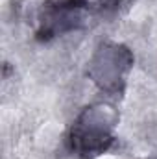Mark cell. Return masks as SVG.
I'll return each mask as SVG.
<instances>
[{
	"instance_id": "cell-3",
	"label": "cell",
	"mask_w": 157,
	"mask_h": 159,
	"mask_svg": "<svg viewBox=\"0 0 157 159\" xmlns=\"http://www.w3.org/2000/svg\"><path fill=\"white\" fill-rule=\"evenodd\" d=\"M87 0H46L39 13L37 37L43 41L76 30L83 17Z\"/></svg>"
},
{
	"instance_id": "cell-4",
	"label": "cell",
	"mask_w": 157,
	"mask_h": 159,
	"mask_svg": "<svg viewBox=\"0 0 157 159\" xmlns=\"http://www.w3.org/2000/svg\"><path fill=\"white\" fill-rule=\"evenodd\" d=\"M120 2H122V0H94V4H96V6H100V7H104V9L117 7Z\"/></svg>"
},
{
	"instance_id": "cell-2",
	"label": "cell",
	"mask_w": 157,
	"mask_h": 159,
	"mask_svg": "<svg viewBox=\"0 0 157 159\" xmlns=\"http://www.w3.org/2000/svg\"><path fill=\"white\" fill-rule=\"evenodd\" d=\"M133 67V54L118 43H102L89 61L87 76L105 93H122Z\"/></svg>"
},
{
	"instance_id": "cell-1",
	"label": "cell",
	"mask_w": 157,
	"mask_h": 159,
	"mask_svg": "<svg viewBox=\"0 0 157 159\" xmlns=\"http://www.w3.org/2000/svg\"><path fill=\"white\" fill-rule=\"evenodd\" d=\"M117 109L109 104H94L85 107L70 128V148L81 157H96L107 152L115 143Z\"/></svg>"
},
{
	"instance_id": "cell-5",
	"label": "cell",
	"mask_w": 157,
	"mask_h": 159,
	"mask_svg": "<svg viewBox=\"0 0 157 159\" xmlns=\"http://www.w3.org/2000/svg\"><path fill=\"white\" fill-rule=\"evenodd\" d=\"M154 159H157V157H154Z\"/></svg>"
}]
</instances>
